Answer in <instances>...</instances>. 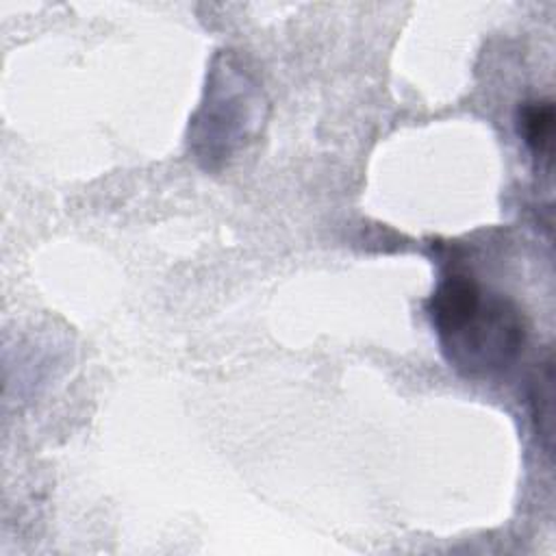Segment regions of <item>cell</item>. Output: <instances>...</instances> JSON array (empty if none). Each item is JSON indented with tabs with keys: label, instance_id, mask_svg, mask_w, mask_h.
<instances>
[{
	"label": "cell",
	"instance_id": "cell-1",
	"mask_svg": "<svg viewBox=\"0 0 556 556\" xmlns=\"http://www.w3.org/2000/svg\"><path fill=\"white\" fill-rule=\"evenodd\" d=\"M428 315L447 363L471 378L506 371L528 341L521 308L467 274L439 280L428 300Z\"/></svg>",
	"mask_w": 556,
	"mask_h": 556
},
{
	"label": "cell",
	"instance_id": "cell-4",
	"mask_svg": "<svg viewBox=\"0 0 556 556\" xmlns=\"http://www.w3.org/2000/svg\"><path fill=\"white\" fill-rule=\"evenodd\" d=\"M552 361L539 369L530 389V408L536 432L545 439V450L552 447Z\"/></svg>",
	"mask_w": 556,
	"mask_h": 556
},
{
	"label": "cell",
	"instance_id": "cell-3",
	"mask_svg": "<svg viewBox=\"0 0 556 556\" xmlns=\"http://www.w3.org/2000/svg\"><path fill=\"white\" fill-rule=\"evenodd\" d=\"M517 130L530 154L536 159L539 169L549 172L554 150V102L549 98L523 102L517 111Z\"/></svg>",
	"mask_w": 556,
	"mask_h": 556
},
{
	"label": "cell",
	"instance_id": "cell-2",
	"mask_svg": "<svg viewBox=\"0 0 556 556\" xmlns=\"http://www.w3.org/2000/svg\"><path fill=\"white\" fill-rule=\"evenodd\" d=\"M211 78L206 102L193 117V139H189L206 165L226 161L245 141L261 102L250 76L228 59L222 70H213Z\"/></svg>",
	"mask_w": 556,
	"mask_h": 556
}]
</instances>
